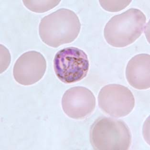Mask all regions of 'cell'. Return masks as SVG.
Masks as SVG:
<instances>
[{"label":"cell","instance_id":"cell-2","mask_svg":"<svg viewBox=\"0 0 150 150\" xmlns=\"http://www.w3.org/2000/svg\"><path fill=\"white\" fill-rule=\"evenodd\" d=\"M146 22V16L143 12L138 9L130 8L109 20L104 29V36L112 47H127L140 38Z\"/></svg>","mask_w":150,"mask_h":150},{"label":"cell","instance_id":"cell-9","mask_svg":"<svg viewBox=\"0 0 150 150\" xmlns=\"http://www.w3.org/2000/svg\"><path fill=\"white\" fill-rule=\"evenodd\" d=\"M61 1H23L27 9L36 13H43L57 6Z\"/></svg>","mask_w":150,"mask_h":150},{"label":"cell","instance_id":"cell-3","mask_svg":"<svg viewBox=\"0 0 150 150\" xmlns=\"http://www.w3.org/2000/svg\"><path fill=\"white\" fill-rule=\"evenodd\" d=\"M132 142L129 127L121 120L100 117L91 127L90 142L94 150H129Z\"/></svg>","mask_w":150,"mask_h":150},{"label":"cell","instance_id":"cell-4","mask_svg":"<svg viewBox=\"0 0 150 150\" xmlns=\"http://www.w3.org/2000/svg\"><path fill=\"white\" fill-rule=\"evenodd\" d=\"M53 65L57 78L66 84H72L84 79L89 68L87 54L75 47H66L58 51Z\"/></svg>","mask_w":150,"mask_h":150},{"label":"cell","instance_id":"cell-5","mask_svg":"<svg viewBox=\"0 0 150 150\" xmlns=\"http://www.w3.org/2000/svg\"><path fill=\"white\" fill-rule=\"evenodd\" d=\"M99 107L105 114L114 118L126 116L133 110L135 100L128 88L120 84H109L98 95Z\"/></svg>","mask_w":150,"mask_h":150},{"label":"cell","instance_id":"cell-8","mask_svg":"<svg viewBox=\"0 0 150 150\" xmlns=\"http://www.w3.org/2000/svg\"><path fill=\"white\" fill-rule=\"evenodd\" d=\"M150 54H141L133 57L126 68V78L128 83L139 90L150 88Z\"/></svg>","mask_w":150,"mask_h":150},{"label":"cell","instance_id":"cell-7","mask_svg":"<svg viewBox=\"0 0 150 150\" xmlns=\"http://www.w3.org/2000/svg\"><path fill=\"white\" fill-rule=\"evenodd\" d=\"M61 104L64 112L69 118L84 119L94 110L96 98L91 90L85 87L77 86L65 92Z\"/></svg>","mask_w":150,"mask_h":150},{"label":"cell","instance_id":"cell-1","mask_svg":"<svg viewBox=\"0 0 150 150\" xmlns=\"http://www.w3.org/2000/svg\"><path fill=\"white\" fill-rule=\"evenodd\" d=\"M81 26L79 18L75 12L61 8L42 19L39 25V36L47 45L57 48L76 40Z\"/></svg>","mask_w":150,"mask_h":150},{"label":"cell","instance_id":"cell-6","mask_svg":"<svg viewBox=\"0 0 150 150\" xmlns=\"http://www.w3.org/2000/svg\"><path fill=\"white\" fill-rule=\"evenodd\" d=\"M47 67V61L43 54L29 51L22 54L14 64L13 78L20 85H32L42 79Z\"/></svg>","mask_w":150,"mask_h":150},{"label":"cell","instance_id":"cell-10","mask_svg":"<svg viewBox=\"0 0 150 150\" xmlns=\"http://www.w3.org/2000/svg\"><path fill=\"white\" fill-rule=\"evenodd\" d=\"M100 4L104 10L110 12H117L126 8L132 1H100Z\"/></svg>","mask_w":150,"mask_h":150}]
</instances>
